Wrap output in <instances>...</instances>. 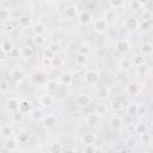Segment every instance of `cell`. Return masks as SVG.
<instances>
[{
	"label": "cell",
	"mask_w": 153,
	"mask_h": 153,
	"mask_svg": "<svg viewBox=\"0 0 153 153\" xmlns=\"http://www.w3.org/2000/svg\"><path fill=\"white\" fill-rule=\"evenodd\" d=\"M99 79H100V74L96 69H87L84 73V81L88 86H96L99 82Z\"/></svg>",
	"instance_id": "obj_1"
},
{
	"label": "cell",
	"mask_w": 153,
	"mask_h": 153,
	"mask_svg": "<svg viewBox=\"0 0 153 153\" xmlns=\"http://www.w3.org/2000/svg\"><path fill=\"white\" fill-rule=\"evenodd\" d=\"M115 50L117 54L124 55L130 50V43L127 39H118L115 44Z\"/></svg>",
	"instance_id": "obj_2"
},
{
	"label": "cell",
	"mask_w": 153,
	"mask_h": 153,
	"mask_svg": "<svg viewBox=\"0 0 153 153\" xmlns=\"http://www.w3.org/2000/svg\"><path fill=\"white\" fill-rule=\"evenodd\" d=\"M19 104H20V100L17 99L16 97H10L6 99V103H5V108L8 112H17L19 111Z\"/></svg>",
	"instance_id": "obj_3"
},
{
	"label": "cell",
	"mask_w": 153,
	"mask_h": 153,
	"mask_svg": "<svg viewBox=\"0 0 153 153\" xmlns=\"http://www.w3.org/2000/svg\"><path fill=\"white\" fill-rule=\"evenodd\" d=\"M78 23L82 26H86V25H90L91 23H93V16L91 12L88 11H81L78 16Z\"/></svg>",
	"instance_id": "obj_4"
},
{
	"label": "cell",
	"mask_w": 153,
	"mask_h": 153,
	"mask_svg": "<svg viewBox=\"0 0 153 153\" xmlns=\"http://www.w3.org/2000/svg\"><path fill=\"white\" fill-rule=\"evenodd\" d=\"M63 16L66 19H74L75 17L79 16V8L78 6L71 4V5H67L65 8H63Z\"/></svg>",
	"instance_id": "obj_5"
},
{
	"label": "cell",
	"mask_w": 153,
	"mask_h": 153,
	"mask_svg": "<svg viewBox=\"0 0 153 153\" xmlns=\"http://www.w3.org/2000/svg\"><path fill=\"white\" fill-rule=\"evenodd\" d=\"M42 124H43V127L45 129H53V128H55L56 124H57V117H56V115H53V114L45 115L44 118L42 120Z\"/></svg>",
	"instance_id": "obj_6"
},
{
	"label": "cell",
	"mask_w": 153,
	"mask_h": 153,
	"mask_svg": "<svg viewBox=\"0 0 153 153\" xmlns=\"http://www.w3.org/2000/svg\"><path fill=\"white\" fill-rule=\"evenodd\" d=\"M92 29L96 33H104L108 29V23L104 19H96L92 23Z\"/></svg>",
	"instance_id": "obj_7"
},
{
	"label": "cell",
	"mask_w": 153,
	"mask_h": 153,
	"mask_svg": "<svg viewBox=\"0 0 153 153\" xmlns=\"http://www.w3.org/2000/svg\"><path fill=\"white\" fill-rule=\"evenodd\" d=\"M59 84L60 85H63V86H69L72 85L73 82V74L71 72H62L60 75H59Z\"/></svg>",
	"instance_id": "obj_8"
},
{
	"label": "cell",
	"mask_w": 153,
	"mask_h": 153,
	"mask_svg": "<svg viewBox=\"0 0 153 153\" xmlns=\"http://www.w3.org/2000/svg\"><path fill=\"white\" fill-rule=\"evenodd\" d=\"M0 134H1V137L7 140L10 137H13V134H14V129L11 124H6V123H2L1 124V129H0Z\"/></svg>",
	"instance_id": "obj_9"
},
{
	"label": "cell",
	"mask_w": 153,
	"mask_h": 153,
	"mask_svg": "<svg viewBox=\"0 0 153 153\" xmlns=\"http://www.w3.org/2000/svg\"><path fill=\"white\" fill-rule=\"evenodd\" d=\"M10 76H11V79H12L14 82L20 84V82L23 81V79H24V71H23L22 68L16 67V68H13V69L10 72Z\"/></svg>",
	"instance_id": "obj_10"
},
{
	"label": "cell",
	"mask_w": 153,
	"mask_h": 153,
	"mask_svg": "<svg viewBox=\"0 0 153 153\" xmlns=\"http://www.w3.org/2000/svg\"><path fill=\"white\" fill-rule=\"evenodd\" d=\"M85 122H86L87 126H91V127L98 126L99 122H100V116L96 112H90L85 116Z\"/></svg>",
	"instance_id": "obj_11"
},
{
	"label": "cell",
	"mask_w": 153,
	"mask_h": 153,
	"mask_svg": "<svg viewBox=\"0 0 153 153\" xmlns=\"http://www.w3.org/2000/svg\"><path fill=\"white\" fill-rule=\"evenodd\" d=\"M139 24H140V22H139V19L136 17H128L123 23L124 27L127 30H130V31L131 30H136L139 27Z\"/></svg>",
	"instance_id": "obj_12"
},
{
	"label": "cell",
	"mask_w": 153,
	"mask_h": 153,
	"mask_svg": "<svg viewBox=\"0 0 153 153\" xmlns=\"http://www.w3.org/2000/svg\"><path fill=\"white\" fill-rule=\"evenodd\" d=\"M53 103H54V98H53L51 93L47 92V93L41 94V97H39V104L43 108H49V106L53 105Z\"/></svg>",
	"instance_id": "obj_13"
},
{
	"label": "cell",
	"mask_w": 153,
	"mask_h": 153,
	"mask_svg": "<svg viewBox=\"0 0 153 153\" xmlns=\"http://www.w3.org/2000/svg\"><path fill=\"white\" fill-rule=\"evenodd\" d=\"M91 102H92V98H91V96L88 93H81V94H79L76 97V104L79 106H81V108L90 105Z\"/></svg>",
	"instance_id": "obj_14"
},
{
	"label": "cell",
	"mask_w": 153,
	"mask_h": 153,
	"mask_svg": "<svg viewBox=\"0 0 153 153\" xmlns=\"http://www.w3.org/2000/svg\"><path fill=\"white\" fill-rule=\"evenodd\" d=\"M29 117H30L31 121H33V122H38V121H42V120L44 118V112H43L42 109L35 108V109H32V110L30 111Z\"/></svg>",
	"instance_id": "obj_15"
},
{
	"label": "cell",
	"mask_w": 153,
	"mask_h": 153,
	"mask_svg": "<svg viewBox=\"0 0 153 153\" xmlns=\"http://www.w3.org/2000/svg\"><path fill=\"white\" fill-rule=\"evenodd\" d=\"M47 31V26L42 22H36L32 24V32L35 36H43Z\"/></svg>",
	"instance_id": "obj_16"
},
{
	"label": "cell",
	"mask_w": 153,
	"mask_h": 153,
	"mask_svg": "<svg viewBox=\"0 0 153 153\" xmlns=\"http://www.w3.org/2000/svg\"><path fill=\"white\" fill-rule=\"evenodd\" d=\"M131 67H133V60H130L128 57H122L118 61V69L122 72H128Z\"/></svg>",
	"instance_id": "obj_17"
},
{
	"label": "cell",
	"mask_w": 153,
	"mask_h": 153,
	"mask_svg": "<svg viewBox=\"0 0 153 153\" xmlns=\"http://www.w3.org/2000/svg\"><path fill=\"white\" fill-rule=\"evenodd\" d=\"M18 140L13 136V137H10V139H7V140H5V143H4V146H5V148L8 151V152H14V151H17V148H18Z\"/></svg>",
	"instance_id": "obj_18"
},
{
	"label": "cell",
	"mask_w": 153,
	"mask_h": 153,
	"mask_svg": "<svg viewBox=\"0 0 153 153\" xmlns=\"http://www.w3.org/2000/svg\"><path fill=\"white\" fill-rule=\"evenodd\" d=\"M127 92L131 96H137L141 92V85L137 82H129L127 85Z\"/></svg>",
	"instance_id": "obj_19"
},
{
	"label": "cell",
	"mask_w": 153,
	"mask_h": 153,
	"mask_svg": "<svg viewBox=\"0 0 153 153\" xmlns=\"http://www.w3.org/2000/svg\"><path fill=\"white\" fill-rule=\"evenodd\" d=\"M108 24H112V23H115L116 22V19H117V14H116V12L114 11V10H111V8H109V10H106L105 12H104V18H103Z\"/></svg>",
	"instance_id": "obj_20"
},
{
	"label": "cell",
	"mask_w": 153,
	"mask_h": 153,
	"mask_svg": "<svg viewBox=\"0 0 153 153\" xmlns=\"http://www.w3.org/2000/svg\"><path fill=\"white\" fill-rule=\"evenodd\" d=\"M81 141L85 146L87 145H94L96 141H97V136L93 134V133H86L81 136Z\"/></svg>",
	"instance_id": "obj_21"
},
{
	"label": "cell",
	"mask_w": 153,
	"mask_h": 153,
	"mask_svg": "<svg viewBox=\"0 0 153 153\" xmlns=\"http://www.w3.org/2000/svg\"><path fill=\"white\" fill-rule=\"evenodd\" d=\"M110 93H111V91H110V87H108V86H100V87L97 90V96H98V98H99V99H103V100L108 99V98L110 97Z\"/></svg>",
	"instance_id": "obj_22"
},
{
	"label": "cell",
	"mask_w": 153,
	"mask_h": 153,
	"mask_svg": "<svg viewBox=\"0 0 153 153\" xmlns=\"http://www.w3.org/2000/svg\"><path fill=\"white\" fill-rule=\"evenodd\" d=\"M16 139L19 143H26L30 140V133L27 130H19L16 135Z\"/></svg>",
	"instance_id": "obj_23"
},
{
	"label": "cell",
	"mask_w": 153,
	"mask_h": 153,
	"mask_svg": "<svg viewBox=\"0 0 153 153\" xmlns=\"http://www.w3.org/2000/svg\"><path fill=\"white\" fill-rule=\"evenodd\" d=\"M48 49H49L54 55H59V54L62 51V45H61L60 42H57V41H53V42L49 43Z\"/></svg>",
	"instance_id": "obj_24"
},
{
	"label": "cell",
	"mask_w": 153,
	"mask_h": 153,
	"mask_svg": "<svg viewBox=\"0 0 153 153\" xmlns=\"http://www.w3.org/2000/svg\"><path fill=\"white\" fill-rule=\"evenodd\" d=\"M140 53L142 56H147V55H151L153 53V44L152 43H142L141 47H140Z\"/></svg>",
	"instance_id": "obj_25"
},
{
	"label": "cell",
	"mask_w": 153,
	"mask_h": 153,
	"mask_svg": "<svg viewBox=\"0 0 153 153\" xmlns=\"http://www.w3.org/2000/svg\"><path fill=\"white\" fill-rule=\"evenodd\" d=\"M148 71H149L148 66H147L146 63H142V65H140V66H136L135 73H136V75H137L139 78H143V76H146V75L148 74Z\"/></svg>",
	"instance_id": "obj_26"
},
{
	"label": "cell",
	"mask_w": 153,
	"mask_h": 153,
	"mask_svg": "<svg viewBox=\"0 0 153 153\" xmlns=\"http://www.w3.org/2000/svg\"><path fill=\"white\" fill-rule=\"evenodd\" d=\"M31 104L27 99H22L20 100V104H19V111L22 114H30L31 111Z\"/></svg>",
	"instance_id": "obj_27"
},
{
	"label": "cell",
	"mask_w": 153,
	"mask_h": 153,
	"mask_svg": "<svg viewBox=\"0 0 153 153\" xmlns=\"http://www.w3.org/2000/svg\"><path fill=\"white\" fill-rule=\"evenodd\" d=\"M18 25L22 29H27L31 25V18L29 16H22L18 19Z\"/></svg>",
	"instance_id": "obj_28"
},
{
	"label": "cell",
	"mask_w": 153,
	"mask_h": 153,
	"mask_svg": "<svg viewBox=\"0 0 153 153\" xmlns=\"http://www.w3.org/2000/svg\"><path fill=\"white\" fill-rule=\"evenodd\" d=\"M59 85H60V84H59L57 80H48V81L45 82V88H47V91H48L49 93H51V92L57 91Z\"/></svg>",
	"instance_id": "obj_29"
},
{
	"label": "cell",
	"mask_w": 153,
	"mask_h": 153,
	"mask_svg": "<svg viewBox=\"0 0 153 153\" xmlns=\"http://www.w3.org/2000/svg\"><path fill=\"white\" fill-rule=\"evenodd\" d=\"M129 8L130 10H133V11H140V10H142L143 7H145V2H142V1H139V0H131V1H129Z\"/></svg>",
	"instance_id": "obj_30"
},
{
	"label": "cell",
	"mask_w": 153,
	"mask_h": 153,
	"mask_svg": "<svg viewBox=\"0 0 153 153\" xmlns=\"http://www.w3.org/2000/svg\"><path fill=\"white\" fill-rule=\"evenodd\" d=\"M13 47H14V45L12 44V42H11L10 39H4V41L1 42V51H2L4 54H10V51L12 50Z\"/></svg>",
	"instance_id": "obj_31"
},
{
	"label": "cell",
	"mask_w": 153,
	"mask_h": 153,
	"mask_svg": "<svg viewBox=\"0 0 153 153\" xmlns=\"http://www.w3.org/2000/svg\"><path fill=\"white\" fill-rule=\"evenodd\" d=\"M110 127L112 128V129H120L121 127H122V124H123V121H122V118L121 117H118V116H114L111 120H110Z\"/></svg>",
	"instance_id": "obj_32"
},
{
	"label": "cell",
	"mask_w": 153,
	"mask_h": 153,
	"mask_svg": "<svg viewBox=\"0 0 153 153\" xmlns=\"http://www.w3.org/2000/svg\"><path fill=\"white\" fill-rule=\"evenodd\" d=\"M127 114L129 116H136L139 115V104L136 103H130L128 106H127Z\"/></svg>",
	"instance_id": "obj_33"
},
{
	"label": "cell",
	"mask_w": 153,
	"mask_h": 153,
	"mask_svg": "<svg viewBox=\"0 0 153 153\" xmlns=\"http://www.w3.org/2000/svg\"><path fill=\"white\" fill-rule=\"evenodd\" d=\"M49 153H63L62 145L60 142H51L49 145Z\"/></svg>",
	"instance_id": "obj_34"
},
{
	"label": "cell",
	"mask_w": 153,
	"mask_h": 153,
	"mask_svg": "<svg viewBox=\"0 0 153 153\" xmlns=\"http://www.w3.org/2000/svg\"><path fill=\"white\" fill-rule=\"evenodd\" d=\"M134 130H135L136 134L142 135V134L147 133V124L143 123V122H137V123L135 124V127H134Z\"/></svg>",
	"instance_id": "obj_35"
},
{
	"label": "cell",
	"mask_w": 153,
	"mask_h": 153,
	"mask_svg": "<svg viewBox=\"0 0 153 153\" xmlns=\"http://www.w3.org/2000/svg\"><path fill=\"white\" fill-rule=\"evenodd\" d=\"M108 5L111 7V10H118L126 6V2L123 0H110L108 2Z\"/></svg>",
	"instance_id": "obj_36"
},
{
	"label": "cell",
	"mask_w": 153,
	"mask_h": 153,
	"mask_svg": "<svg viewBox=\"0 0 153 153\" xmlns=\"http://www.w3.org/2000/svg\"><path fill=\"white\" fill-rule=\"evenodd\" d=\"M32 55H33V49L30 45H25L22 48V57L30 59V57H32Z\"/></svg>",
	"instance_id": "obj_37"
},
{
	"label": "cell",
	"mask_w": 153,
	"mask_h": 153,
	"mask_svg": "<svg viewBox=\"0 0 153 153\" xmlns=\"http://www.w3.org/2000/svg\"><path fill=\"white\" fill-rule=\"evenodd\" d=\"M78 54H81V55H86V56H90L91 54V48L88 44H81L78 47Z\"/></svg>",
	"instance_id": "obj_38"
},
{
	"label": "cell",
	"mask_w": 153,
	"mask_h": 153,
	"mask_svg": "<svg viewBox=\"0 0 153 153\" xmlns=\"http://www.w3.org/2000/svg\"><path fill=\"white\" fill-rule=\"evenodd\" d=\"M75 62L79 66H85L88 62V56L86 55H81V54H76L75 55Z\"/></svg>",
	"instance_id": "obj_39"
},
{
	"label": "cell",
	"mask_w": 153,
	"mask_h": 153,
	"mask_svg": "<svg viewBox=\"0 0 153 153\" xmlns=\"http://www.w3.org/2000/svg\"><path fill=\"white\" fill-rule=\"evenodd\" d=\"M10 18H11L10 11L7 8H0V20L2 23H6L10 20Z\"/></svg>",
	"instance_id": "obj_40"
},
{
	"label": "cell",
	"mask_w": 153,
	"mask_h": 153,
	"mask_svg": "<svg viewBox=\"0 0 153 153\" xmlns=\"http://www.w3.org/2000/svg\"><path fill=\"white\" fill-rule=\"evenodd\" d=\"M106 111H108V106H106L105 103L97 104V106H96V114H98L99 116H102V115H105Z\"/></svg>",
	"instance_id": "obj_41"
},
{
	"label": "cell",
	"mask_w": 153,
	"mask_h": 153,
	"mask_svg": "<svg viewBox=\"0 0 153 153\" xmlns=\"http://www.w3.org/2000/svg\"><path fill=\"white\" fill-rule=\"evenodd\" d=\"M11 118H12V122L13 123H20L24 118V114H22L20 111H17V112H13L11 115Z\"/></svg>",
	"instance_id": "obj_42"
},
{
	"label": "cell",
	"mask_w": 153,
	"mask_h": 153,
	"mask_svg": "<svg viewBox=\"0 0 153 153\" xmlns=\"http://www.w3.org/2000/svg\"><path fill=\"white\" fill-rule=\"evenodd\" d=\"M139 27L142 31H149L152 29V23H151V20H141L139 24Z\"/></svg>",
	"instance_id": "obj_43"
},
{
	"label": "cell",
	"mask_w": 153,
	"mask_h": 153,
	"mask_svg": "<svg viewBox=\"0 0 153 153\" xmlns=\"http://www.w3.org/2000/svg\"><path fill=\"white\" fill-rule=\"evenodd\" d=\"M110 106H111V109H112L114 111H120V110H122L123 104H122V102H121L120 99H115V100L111 102Z\"/></svg>",
	"instance_id": "obj_44"
},
{
	"label": "cell",
	"mask_w": 153,
	"mask_h": 153,
	"mask_svg": "<svg viewBox=\"0 0 153 153\" xmlns=\"http://www.w3.org/2000/svg\"><path fill=\"white\" fill-rule=\"evenodd\" d=\"M32 41H33V44L37 47H42L45 44V37L44 36H35L32 38Z\"/></svg>",
	"instance_id": "obj_45"
},
{
	"label": "cell",
	"mask_w": 153,
	"mask_h": 153,
	"mask_svg": "<svg viewBox=\"0 0 153 153\" xmlns=\"http://www.w3.org/2000/svg\"><path fill=\"white\" fill-rule=\"evenodd\" d=\"M8 55H10L12 59H18L19 56H22V49H19L18 47H13Z\"/></svg>",
	"instance_id": "obj_46"
},
{
	"label": "cell",
	"mask_w": 153,
	"mask_h": 153,
	"mask_svg": "<svg viewBox=\"0 0 153 153\" xmlns=\"http://www.w3.org/2000/svg\"><path fill=\"white\" fill-rule=\"evenodd\" d=\"M140 140H141L142 143H145V145H149V143L152 142V135H151L149 133H145V134L140 135Z\"/></svg>",
	"instance_id": "obj_47"
},
{
	"label": "cell",
	"mask_w": 153,
	"mask_h": 153,
	"mask_svg": "<svg viewBox=\"0 0 153 153\" xmlns=\"http://www.w3.org/2000/svg\"><path fill=\"white\" fill-rule=\"evenodd\" d=\"M62 63H63V60H62V57H60L59 55H56L55 57H53V67H54V68L61 67Z\"/></svg>",
	"instance_id": "obj_48"
},
{
	"label": "cell",
	"mask_w": 153,
	"mask_h": 153,
	"mask_svg": "<svg viewBox=\"0 0 153 153\" xmlns=\"http://www.w3.org/2000/svg\"><path fill=\"white\" fill-rule=\"evenodd\" d=\"M42 66L43 67H53V59L43 57L42 59Z\"/></svg>",
	"instance_id": "obj_49"
},
{
	"label": "cell",
	"mask_w": 153,
	"mask_h": 153,
	"mask_svg": "<svg viewBox=\"0 0 153 153\" xmlns=\"http://www.w3.org/2000/svg\"><path fill=\"white\" fill-rule=\"evenodd\" d=\"M94 151H96L94 145H87V146H84V149H82L84 153H94Z\"/></svg>",
	"instance_id": "obj_50"
},
{
	"label": "cell",
	"mask_w": 153,
	"mask_h": 153,
	"mask_svg": "<svg viewBox=\"0 0 153 153\" xmlns=\"http://www.w3.org/2000/svg\"><path fill=\"white\" fill-rule=\"evenodd\" d=\"M143 60H145V57H143V56H136V57L133 60V63H134L135 66H140V65L145 63V62H143Z\"/></svg>",
	"instance_id": "obj_51"
},
{
	"label": "cell",
	"mask_w": 153,
	"mask_h": 153,
	"mask_svg": "<svg viewBox=\"0 0 153 153\" xmlns=\"http://www.w3.org/2000/svg\"><path fill=\"white\" fill-rule=\"evenodd\" d=\"M8 88H10V84H8L6 80H2L1 84H0V90H1V92H6Z\"/></svg>",
	"instance_id": "obj_52"
},
{
	"label": "cell",
	"mask_w": 153,
	"mask_h": 153,
	"mask_svg": "<svg viewBox=\"0 0 153 153\" xmlns=\"http://www.w3.org/2000/svg\"><path fill=\"white\" fill-rule=\"evenodd\" d=\"M44 80V75L42 74V73H37L36 75H35V81L36 82H42Z\"/></svg>",
	"instance_id": "obj_53"
},
{
	"label": "cell",
	"mask_w": 153,
	"mask_h": 153,
	"mask_svg": "<svg viewBox=\"0 0 153 153\" xmlns=\"http://www.w3.org/2000/svg\"><path fill=\"white\" fill-rule=\"evenodd\" d=\"M151 19V12L149 11H143L142 12V20H149Z\"/></svg>",
	"instance_id": "obj_54"
},
{
	"label": "cell",
	"mask_w": 153,
	"mask_h": 153,
	"mask_svg": "<svg viewBox=\"0 0 153 153\" xmlns=\"http://www.w3.org/2000/svg\"><path fill=\"white\" fill-rule=\"evenodd\" d=\"M55 56H56V55H54V54H53V53H51V51H50L49 49H45V50H44V56H43V57L53 59V57H55Z\"/></svg>",
	"instance_id": "obj_55"
},
{
	"label": "cell",
	"mask_w": 153,
	"mask_h": 153,
	"mask_svg": "<svg viewBox=\"0 0 153 153\" xmlns=\"http://www.w3.org/2000/svg\"><path fill=\"white\" fill-rule=\"evenodd\" d=\"M134 143H135V140H134L133 137H129V139L127 140V146H129V147H133V146H134Z\"/></svg>",
	"instance_id": "obj_56"
},
{
	"label": "cell",
	"mask_w": 153,
	"mask_h": 153,
	"mask_svg": "<svg viewBox=\"0 0 153 153\" xmlns=\"http://www.w3.org/2000/svg\"><path fill=\"white\" fill-rule=\"evenodd\" d=\"M13 30H14V26H13L12 24H7V25H6V31H7V32H12Z\"/></svg>",
	"instance_id": "obj_57"
},
{
	"label": "cell",
	"mask_w": 153,
	"mask_h": 153,
	"mask_svg": "<svg viewBox=\"0 0 153 153\" xmlns=\"http://www.w3.org/2000/svg\"><path fill=\"white\" fill-rule=\"evenodd\" d=\"M146 111H147V110H146V108H145V106L139 105V115H140V114H142V112H143V114H146Z\"/></svg>",
	"instance_id": "obj_58"
},
{
	"label": "cell",
	"mask_w": 153,
	"mask_h": 153,
	"mask_svg": "<svg viewBox=\"0 0 153 153\" xmlns=\"http://www.w3.org/2000/svg\"><path fill=\"white\" fill-rule=\"evenodd\" d=\"M63 153H76V151L73 149V148H67V149L63 151Z\"/></svg>",
	"instance_id": "obj_59"
},
{
	"label": "cell",
	"mask_w": 153,
	"mask_h": 153,
	"mask_svg": "<svg viewBox=\"0 0 153 153\" xmlns=\"http://www.w3.org/2000/svg\"><path fill=\"white\" fill-rule=\"evenodd\" d=\"M94 153H104V152H103V149H102V148H98V147H96V151H94Z\"/></svg>",
	"instance_id": "obj_60"
},
{
	"label": "cell",
	"mask_w": 153,
	"mask_h": 153,
	"mask_svg": "<svg viewBox=\"0 0 153 153\" xmlns=\"http://www.w3.org/2000/svg\"><path fill=\"white\" fill-rule=\"evenodd\" d=\"M117 153H128V149H126V148H121Z\"/></svg>",
	"instance_id": "obj_61"
},
{
	"label": "cell",
	"mask_w": 153,
	"mask_h": 153,
	"mask_svg": "<svg viewBox=\"0 0 153 153\" xmlns=\"http://www.w3.org/2000/svg\"><path fill=\"white\" fill-rule=\"evenodd\" d=\"M148 74H149V76H151V78H153V67H151V68H149Z\"/></svg>",
	"instance_id": "obj_62"
}]
</instances>
